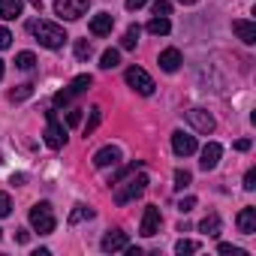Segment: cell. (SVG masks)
<instances>
[{
    "mask_svg": "<svg viewBox=\"0 0 256 256\" xmlns=\"http://www.w3.org/2000/svg\"><path fill=\"white\" fill-rule=\"evenodd\" d=\"M148 175H126V178H120L118 184H114V202L118 205H130L133 199H139L145 190H148Z\"/></svg>",
    "mask_w": 256,
    "mask_h": 256,
    "instance_id": "6da1fadb",
    "label": "cell"
},
{
    "mask_svg": "<svg viewBox=\"0 0 256 256\" xmlns=\"http://www.w3.org/2000/svg\"><path fill=\"white\" fill-rule=\"evenodd\" d=\"M30 34L40 40V46H46V48H60L70 36H66V30L60 28V24H54V22H46V18H36V22H30Z\"/></svg>",
    "mask_w": 256,
    "mask_h": 256,
    "instance_id": "7a4b0ae2",
    "label": "cell"
},
{
    "mask_svg": "<svg viewBox=\"0 0 256 256\" xmlns=\"http://www.w3.org/2000/svg\"><path fill=\"white\" fill-rule=\"evenodd\" d=\"M30 226H34L40 235L54 232V226H58V220H54V208H52L48 202H36V205L30 208Z\"/></svg>",
    "mask_w": 256,
    "mask_h": 256,
    "instance_id": "3957f363",
    "label": "cell"
},
{
    "mask_svg": "<svg viewBox=\"0 0 256 256\" xmlns=\"http://www.w3.org/2000/svg\"><path fill=\"white\" fill-rule=\"evenodd\" d=\"M46 145L52 151H60L66 145V126L58 120V112H46Z\"/></svg>",
    "mask_w": 256,
    "mask_h": 256,
    "instance_id": "277c9868",
    "label": "cell"
},
{
    "mask_svg": "<svg viewBox=\"0 0 256 256\" xmlns=\"http://www.w3.org/2000/svg\"><path fill=\"white\" fill-rule=\"evenodd\" d=\"M124 78H126V84H130L136 94H142V96H151V94H154V78H151L142 66H130Z\"/></svg>",
    "mask_w": 256,
    "mask_h": 256,
    "instance_id": "5b68a950",
    "label": "cell"
},
{
    "mask_svg": "<svg viewBox=\"0 0 256 256\" xmlns=\"http://www.w3.org/2000/svg\"><path fill=\"white\" fill-rule=\"evenodd\" d=\"M90 84H94V78H90V76H76V78H72V84H70L66 90H58V94H54V106H66V102H72V96L84 94Z\"/></svg>",
    "mask_w": 256,
    "mask_h": 256,
    "instance_id": "8992f818",
    "label": "cell"
},
{
    "mask_svg": "<svg viewBox=\"0 0 256 256\" xmlns=\"http://www.w3.org/2000/svg\"><path fill=\"white\" fill-rule=\"evenodd\" d=\"M90 6V0H54V12L64 16V18H82Z\"/></svg>",
    "mask_w": 256,
    "mask_h": 256,
    "instance_id": "52a82bcc",
    "label": "cell"
},
{
    "mask_svg": "<svg viewBox=\"0 0 256 256\" xmlns=\"http://www.w3.org/2000/svg\"><path fill=\"white\" fill-rule=\"evenodd\" d=\"M196 136H190V133H184V130H175L172 133V151L178 154V157H190V154H196Z\"/></svg>",
    "mask_w": 256,
    "mask_h": 256,
    "instance_id": "ba28073f",
    "label": "cell"
},
{
    "mask_svg": "<svg viewBox=\"0 0 256 256\" xmlns=\"http://www.w3.org/2000/svg\"><path fill=\"white\" fill-rule=\"evenodd\" d=\"M187 120L193 124V130H199V133H205V136L214 133V126H217L214 118H211L205 108H190V112H187Z\"/></svg>",
    "mask_w": 256,
    "mask_h": 256,
    "instance_id": "9c48e42d",
    "label": "cell"
},
{
    "mask_svg": "<svg viewBox=\"0 0 256 256\" xmlns=\"http://www.w3.org/2000/svg\"><path fill=\"white\" fill-rule=\"evenodd\" d=\"M160 223H163V217H160V208H157V205H148V208H145V217H142V226H139V232H142L145 238H151V235H157V232H160Z\"/></svg>",
    "mask_w": 256,
    "mask_h": 256,
    "instance_id": "30bf717a",
    "label": "cell"
},
{
    "mask_svg": "<svg viewBox=\"0 0 256 256\" xmlns=\"http://www.w3.org/2000/svg\"><path fill=\"white\" fill-rule=\"evenodd\" d=\"M126 244H130V238H126V232H120V229L106 232V235H102V241H100L102 253H118V250H124Z\"/></svg>",
    "mask_w": 256,
    "mask_h": 256,
    "instance_id": "8fae6325",
    "label": "cell"
},
{
    "mask_svg": "<svg viewBox=\"0 0 256 256\" xmlns=\"http://www.w3.org/2000/svg\"><path fill=\"white\" fill-rule=\"evenodd\" d=\"M118 163H120V148H114V145H106V148H100L94 154L96 169H108V166H118Z\"/></svg>",
    "mask_w": 256,
    "mask_h": 256,
    "instance_id": "7c38bea8",
    "label": "cell"
},
{
    "mask_svg": "<svg viewBox=\"0 0 256 256\" xmlns=\"http://www.w3.org/2000/svg\"><path fill=\"white\" fill-rule=\"evenodd\" d=\"M220 157H223V148H220L217 142H208V145L202 148V160H199V166H202L205 172H211V169H217Z\"/></svg>",
    "mask_w": 256,
    "mask_h": 256,
    "instance_id": "4fadbf2b",
    "label": "cell"
},
{
    "mask_svg": "<svg viewBox=\"0 0 256 256\" xmlns=\"http://www.w3.org/2000/svg\"><path fill=\"white\" fill-rule=\"evenodd\" d=\"M112 28H114V16L112 12H96L90 18V34L94 36H106V34H112Z\"/></svg>",
    "mask_w": 256,
    "mask_h": 256,
    "instance_id": "5bb4252c",
    "label": "cell"
},
{
    "mask_svg": "<svg viewBox=\"0 0 256 256\" xmlns=\"http://www.w3.org/2000/svg\"><path fill=\"white\" fill-rule=\"evenodd\" d=\"M232 30H235V36H238L244 46H253V42H256V24H253V22L235 18V22H232Z\"/></svg>",
    "mask_w": 256,
    "mask_h": 256,
    "instance_id": "9a60e30c",
    "label": "cell"
},
{
    "mask_svg": "<svg viewBox=\"0 0 256 256\" xmlns=\"http://www.w3.org/2000/svg\"><path fill=\"white\" fill-rule=\"evenodd\" d=\"M157 64H160L163 72H175V70L181 66V52H178V48H166V52H160Z\"/></svg>",
    "mask_w": 256,
    "mask_h": 256,
    "instance_id": "2e32d148",
    "label": "cell"
},
{
    "mask_svg": "<svg viewBox=\"0 0 256 256\" xmlns=\"http://www.w3.org/2000/svg\"><path fill=\"white\" fill-rule=\"evenodd\" d=\"M24 10V0H0V18L6 22H16Z\"/></svg>",
    "mask_w": 256,
    "mask_h": 256,
    "instance_id": "e0dca14e",
    "label": "cell"
},
{
    "mask_svg": "<svg viewBox=\"0 0 256 256\" xmlns=\"http://www.w3.org/2000/svg\"><path fill=\"white\" fill-rule=\"evenodd\" d=\"M238 229H241V235H253L256 232V208H241Z\"/></svg>",
    "mask_w": 256,
    "mask_h": 256,
    "instance_id": "ac0fdd59",
    "label": "cell"
},
{
    "mask_svg": "<svg viewBox=\"0 0 256 256\" xmlns=\"http://www.w3.org/2000/svg\"><path fill=\"white\" fill-rule=\"evenodd\" d=\"M220 226H223V223H220V214H208V217L199 223V232H205V235L217 238V235H220Z\"/></svg>",
    "mask_w": 256,
    "mask_h": 256,
    "instance_id": "d6986e66",
    "label": "cell"
},
{
    "mask_svg": "<svg viewBox=\"0 0 256 256\" xmlns=\"http://www.w3.org/2000/svg\"><path fill=\"white\" fill-rule=\"evenodd\" d=\"M148 30H151L154 36H166V34L172 30V24H169V18H166V16H154V18L148 22Z\"/></svg>",
    "mask_w": 256,
    "mask_h": 256,
    "instance_id": "ffe728a7",
    "label": "cell"
},
{
    "mask_svg": "<svg viewBox=\"0 0 256 256\" xmlns=\"http://www.w3.org/2000/svg\"><path fill=\"white\" fill-rule=\"evenodd\" d=\"M118 64H120V52H118V48H106L102 58H100V66H102V70H114Z\"/></svg>",
    "mask_w": 256,
    "mask_h": 256,
    "instance_id": "44dd1931",
    "label": "cell"
},
{
    "mask_svg": "<svg viewBox=\"0 0 256 256\" xmlns=\"http://www.w3.org/2000/svg\"><path fill=\"white\" fill-rule=\"evenodd\" d=\"M139 24H130L126 28V34H124V40H120V48H136V42H139Z\"/></svg>",
    "mask_w": 256,
    "mask_h": 256,
    "instance_id": "7402d4cb",
    "label": "cell"
},
{
    "mask_svg": "<svg viewBox=\"0 0 256 256\" xmlns=\"http://www.w3.org/2000/svg\"><path fill=\"white\" fill-rule=\"evenodd\" d=\"M94 217V208L90 205H76L70 211V223H78V220H90Z\"/></svg>",
    "mask_w": 256,
    "mask_h": 256,
    "instance_id": "603a6c76",
    "label": "cell"
},
{
    "mask_svg": "<svg viewBox=\"0 0 256 256\" xmlns=\"http://www.w3.org/2000/svg\"><path fill=\"white\" fill-rule=\"evenodd\" d=\"M100 120H102V108H100V106H94V108H90V120L84 124V136H90V133L96 130Z\"/></svg>",
    "mask_w": 256,
    "mask_h": 256,
    "instance_id": "cb8c5ba5",
    "label": "cell"
},
{
    "mask_svg": "<svg viewBox=\"0 0 256 256\" xmlns=\"http://www.w3.org/2000/svg\"><path fill=\"white\" fill-rule=\"evenodd\" d=\"M34 64H36L34 52H18V54H16V66H18V70H34Z\"/></svg>",
    "mask_w": 256,
    "mask_h": 256,
    "instance_id": "d4e9b609",
    "label": "cell"
},
{
    "mask_svg": "<svg viewBox=\"0 0 256 256\" xmlns=\"http://www.w3.org/2000/svg\"><path fill=\"white\" fill-rule=\"evenodd\" d=\"M30 94H34V84H18L16 90H10V100H12V102H22V100H28Z\"/></svg>",
    "mask_w": 256,
    "mask_h": 256,
    "instance_id": "484cf974",
    "label": "cell"
},
{
    "mask_svg": "<svg viewBox=\"0 0 256 256\" xmlns=\"http://www.w3.org/2000/svg\"><path fill=\"white\" fill-rule=\"evenodd\" d=\"M199 250V241H187V238H181L178 244H175V253L178 256H187V253H196Z\"/></svg>",
    "mask_w": 256,
    "mask_h": 256,
    "instance_id": "4316f807",
    "label": "cell"
},
{
    "mask_svg": "<svg viewBox=\"0 0 256 256\" xmlns=\"http://www.w3.org/2000/svg\"><path fill=\"white\" fill-rule=\"evenodd\" d=\"M90 54H94V46H90L88 40H78V42H76V58H78V60H88Z\"/></svg>",
    "mask_w": 256,
    "mask_h": 256,
    "instance_id": "83f0119b",
    "label": "cell"
},
{
    "mask_svg": "<svg viewBox=\"0 0 256 256\" xmlns=\"http://www.w3.org/2000/svg\"><path fill=\"white\" fill-rule=\"evenodd\" d=\"M190 181H193V175H190L187 169H178V172H175V187H178V190L190 187Z\"/></svg>",
    "mask_w": 256,
    "mask_h": 256,
    "instance_id": "f1b7e54d",
    "label": "cell"
},
{
    "mask_svg": "<svg viewBox=\"0 0 256 256\" xmlns=\"http://www.w3.org/2000/svg\"><path fill=\"white\" fill-rule=\"evenodd\" d=\"M139 166H142V160H136V163H133V166H126V169H120V172H114V175H112V178H108V184H118V181H120V178H126V175H130V172H136V169H139Z\"/></svg>",
    "mask_w": 256,
    "mask_h": 256,
    "instance_id": "f546056e",
    "label": "cell"
},
{
    "mask_svg": "<svg viewBox=\"0 0 256 256\" xmlns=\"http://www.w3.org/2000/svg\"><path fill=\"white\" fill-rule=\"evenodd\" d=\"M151 12H154V16H169V12H172V4H169V0H154Z\"/></svg>",
    "mask_w": 256,
    "mask_h": 256,
    "instance_id": "4dcf8cb0",
    "label": "cell"
},
{
    "mask_svg": "<svg viewBox=\"0 0 256 256\" xmlns=\"http://www.w3.org/2000/svg\"><path fill=\"white\" fill-rule=\"evenodd\" d=\"M10 211H12V199H10V193H0V220L10 217Z\"/></svg>",
    "mask_w": 256,
    "mask_h": 256,
    "instance_id": "1f68e13d",
    "label": "cell"
},
{
    "mask_svg": "<svg viewBox=\"0 0 256 256\" xmlns=\"http://www.w3.org/2000/svg\"><path fill=\"white\" fill-rule=\"evenodd\" d=\"M223 256H247V250H241V247H235V244H220L217 247Z\"/></svg>",
    "mask_w": 256,
    "mask_h": 256,
    "instance_id": "d6a6232c",
    "label": "cell"
},
{
    "mask_svg": "<svg viewBox=\"0 0 256 256\" xmlns=\"http://www.w3.org/2000/svg\"><path fill=\"white\" fill-rule=\"evenodd\" d=\"M193 208H196V196H184V199L178 202V211H181V214H187V211H193Z\"/></svg>",
    "mask_w": 256,
    "mask_h": 256,
    "instance_id": "836d02e7",
    "label": "cell"
},
{
    "mask_svg": "<svg viewBox=\"0 0 256 256\" xmlns=\"http://www.w3.org/2000/svg\"><path fill=\"white\" fill-rule=\"evenodd\" d=\"M10 46H12V34L6 28H0V52H6Z\"/></svg>",
    "mask_w": 256,
    "mask_h": 256,
    "instance_id": "e575fe53",
    "label": "cell"
},
{
    "mask_svg": "<svg viewBox=\"0 0 256 256\" xmlns=\"http://www.w3.org/2000/svg\"><path fill=\"white\" fill-rule=\"evenodd\" d=\"M66 124H70V126H78V124H82V108H72V112L66 114Z\"/></svg>",
    "mask_w": 256,
    "mask_h": 256,
    "instance_id": "d590c367",
    "label": "cell"
},
{
    "mask_svg": "<svg viewBox=\"0 0 256 256\" xmlns=\"http://www.w3.org/2000/svg\"><path fill=\"white\" fill-rule=\"evenodd\" d=\"M244 190H256V169H250L244 175Z\"/></svg>",
    "mask_w": 256,
    "mask_h": 256,
    "instance_id": "8d00e7d4",
    "label": "cell"
},
{
    "mask_svg": "<svg viewBox=\"0 0 256 256\" xmlns=\"http://www.w3.org/2000/svg\"><path fill=\"white\" fill-rule=\"evenodd\" d=\"M16 241H18V244H28V241H30V232H28V229H16Z\"/></svg>",
    "mask_w": 256,
    "mask_h": 256,
    "instance_id": "74e56055",
    "label": "cell"
},
{
    "mask_svg": "<svg viewBox=\"0 0 256 256\" xmlns=\"http://www.w3.org/2000/svg\"><path fill=\"white\" fill-rule=\"evenodd\" d=\"M148 0H126V10H142Z\"/></svg>",
    "mask_w": 256,
    "mask_h": 256,
    "instance_id": "f35d334b",
    "label": "cell"
},
{
    "mask_svg": "<svg viewBox=\"0 0 256 256\" xmlns=\"http://www.w3.org/2000/svg\"><path fill=\"white\" fill-rule=\"evenodd\" d=\"M235 148H238V151H250V139H238Z\"/></svg>",
    "mask_w": 256,
    "mask_h": 256,
    "instance_id": "ab89813d",
    "label": "cell"
},
{
    "mask_svg": "<svg viewBox=\"0 0 256 256\" xmlns=\"http://www.w3.org/2000/svg\"><path fill=\"white\" fill-rule=\"evenodd\" d=\"M181 4H184V6H193V4H199V0H181Z\"/></svg>",
    "mask_w": 256,
    "mask_h": 256,
    "instance_id": "60d3db41",
    "label": "cell"
},
{
    "mask_svg": "<svg viewBox=\"0 0 256 256\" xmlns=\"http://www.w3.org/2000/svg\"><path fill=\"white\" fill-rule=\"evenodd\" d=\"M0 78H4V60H0Z\"/></svg>",
    "mask_w": 256,
    "mask_h": 256,
    "instance_id": "b9f144b4",
    "label": "cell"
},
{
    "mask_svg": "<svg viewBox=\"0 0 256 256\" xmlns=\"http://www.w3.org/2000/svg\"><path fill=\"white\" fill-rule=\"evenodd\" d=\"M0 235H4V229H0Z\"/></svg>",
    "mask_w": 256,
    "mask_h": 256,
    "instance_id": "7bdbcfd3",
    "label": "cell"
}]
</instances>
